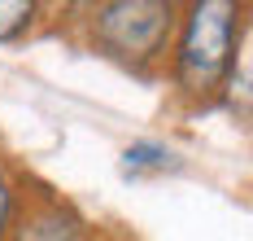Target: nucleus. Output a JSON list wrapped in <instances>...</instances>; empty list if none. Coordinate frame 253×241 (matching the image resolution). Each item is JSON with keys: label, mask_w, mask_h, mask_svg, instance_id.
Segmentation results:
<instances>
[{"label": "nucleus", "mask_w": 253, "mask_h": 241, "mask_svg": "<svg viewBox=\"0 0 253 241\" xmlns=\"http://www.w3.org/2000/svg\"><path fill=\"white\" fill-rule=\"evenodd\" d=\"M13 219H18V184H13V176L4 167V154H0V241H9Z\"/></svg>", "instance_id": "423d86ee"}, {"label": "nucleus", "mask_w": 253, "mask_h": 241, "mask_svg": "<svg viewBox=\"0 0 253 241\" xmlns=\"http://www.w3.org/2000/svg\"><path fill=\"white\" fill-rule=\"evenodd\" d=\"M245 40V4L236 0H192L179 4V27L170 40L166 75L183 106L205 110L231 88Z\"/></svg>", "instance_id": "f257e3e1"}, {"label": "nucleus", "mask_w": 253, "mask_h": 241, "mask_svg": "<svg viewBox=\"0 0 253 241\" xmlns=\"http://www.w3.org/2000/svg\"><path fill=\"white\" fill-rule=\"evenodd\" d=\"M40 4L35 0H0V44H18L35 27Z\"/></svg>", "instance_id": "39448f33"}, {"label": "nucleus", "mask_w": 253, "mask_h": 241, "mask_svg": "<svg viewBox=\"0 0 253 241\" xmlns=\"http://www.w3.org/2000/svg\"><path fill=\"white\" fill-rule=\"evenodd\" d=\"M179 27L175 0H101L83 4V35L101 57L118 61L131 75L166 70L170 40Z\"/></svg>", "instance_id": "f03ea898"}, {"label": "nucleus", "mask_w": 253, "mask_h": 241, "mask_svg": "<svg viewBox=\"0 0 253 241\" xmlns=\"http://www.w3.org/2000/svg\"><path fill=\"white\" fill-rule=\"evenodd\" d=\"M118 167H123V180H144V176H175L183 167V158H179L175 145L144 136V140H131L123 149Z\"/></svg>", "instance_id": "20e7f679"}, {"label": "nucleus", "mask_w": 253, "mask_h": 241, "mask_svg": "<svg viewBox=\"0 0 253 241\" xmlns=\"http://www.w3.org/2000/svg\"><path fill=\"white\" fill-rule=\"evenodd\" d=\"M9 241H92L83 215L61 197H35L31 206H18Z\"/></svg>", "instance_id": "7ed1b4c3"}]
</instances>
